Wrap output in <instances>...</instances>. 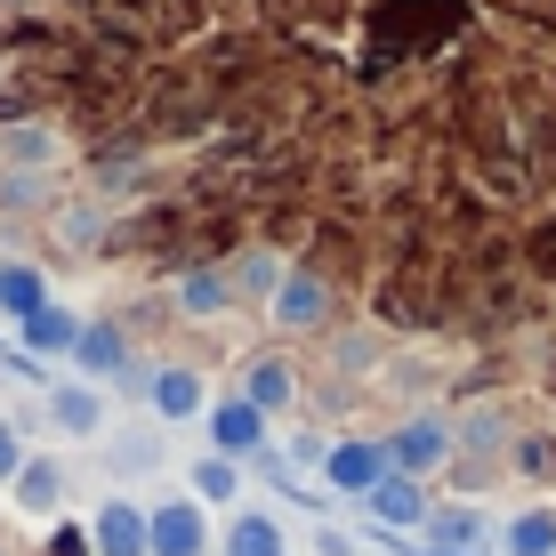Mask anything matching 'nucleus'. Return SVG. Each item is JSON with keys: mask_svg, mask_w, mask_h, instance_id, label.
Instances as JSON below:
<instances>
[{"mask_svg": "<svg viewBox=\"0 0 556 556\" xmlns=\"http://www.w3.org/2000/svg\"><path fill=\"white\" fill-rule=\"evenodd\" d=\"M146 556H202V508L169 501L146 516Z\"/></svg>", "mask_w": 556, "mask_h": 556, "instance_id": "1", "label": "nucleus"}, {"mask_svg": "<svg viewBox=\"0 0 556 556\" xmlns=\"http://www.w3.org/2000/svg\"><path fill=\"white\" fill-rule=\"evenodd\" d=\"M428 541L435 548H476V541H484V516H476V508H435L428 516Z\"/></svg>", "mask_w": 556, "mask_h": 556, "instance_id": "11", "label": "nucleus"}, {"mask_svg": "<svg viewBox=\"0 0 556 556\" xmlns=\"http://www.w3.org/2000/svg\"><path fill=\"white\" fill-rule=\"evenodd\" d=\"M291 404V371L282 363H251V412H282Z\"/></svg>", "mask_w": 556, "mask_h": 556, "instance_id": "18", "label": "nucleus"}, {"mask_svg": "<svg viewBox=\"0 0 556 556\" xmlns=\"http://www.w3.org/2000/svg\"><path fill=\"white\" fill-rule=\"evenodd\" d=\"M226 556H282L275 516H235V525H226Z\"/></svg>", "mask_w": 556, "mask_h": 556, "instance_id": "9", "label": "nucleus"}, {"mask_svg": "<svg viewBox=\"0 0 556 556\" xmlns=\"http://www.w3.org/2000/svg\"><path fill=\"white\" fill-rule=\"evenodd\" d=\"M444 452H452V435L435 428V419H412V428L395 435V459H404V468H435Z\"/></svg>", "mask_w": 556, "mask_h": 556, "instance_id": "8", "label": "nucleus"}, {"mask_svg": "<svg viewBox=\"0 0 556 556\" xmlns=\"http://www.w3.org/2000/svg\"><path fill=\"white\" fill-rule=\"evenodd\" d=\"M323 306H331V299H323V282H315V275H291V282L275 291V323L306 331V323H323Z\"/></svg>", "mask_w": 556, "mask_h": 556, "instance_id": "5", "label": "nucleus"}, {"mask_svg": "<svg viewBox=\"0 0 556 556\" xmlns=\"http://www.w3.org/2000/svg\"><path fill=\"white\" fill-rule=\"evenodd\" d=\"M371 516H388V525H419V484H412V476H379V484H371Z\"/></svg>", "mask_w": 556, "mask_h": 556, "instance_id": "10", "label": "nucleus"}, {"mask_svg": "<svg viewBox=\"0 0 556 556\" xmlns=\"http://www.w3.org/2000/svg\"><path fill=\"white\" fill-rule=\"evenodd\" d=\"M508 556H556V516L548 508L516 516V525H508Z\"/></svg>", "mask_w": 556, "mask_h": 556, "instance_id": "12", "label": "nucleus"}, {"mask_svg": "<svg viewBox=\"0 0 556 556\" xmlns=\"http://www.w3.org/2000/svg\"><path fill=\"white\" fill-rule=\"evenodd\" d=\"M49 419H56L65 435H98V428H105V404H98V388H56V395H49Z\"/></svg>", "mask_w": 556, "mask_h": 556, "instance_id": "4", "label": "nucleus"}, {"mask_svg": "<svg viewBox=\"0 0 556 556\" xmlns=\"http://www.w3.org/2000/svg\"><path fill=\"white\" fill-rule=\"evenodd\" d=\"M210 428H218V452H251V444H258V412H251V404H218Z\"/></svg>", "mask_w": 556, "mask_h": 556, "instance_id": "15", "label": "nucleus"}, {"mask_svg": "<svg viewBox=\"0 0 556 556\" xmlns=\"http://www.w3.org/2000/svg\"><path fill=\"white\" fill-rule=\"evenodd\" d=\"M226 299H235V282H226V275H186V282H178V306H186V315H218Z\"/></svg>", "mask_w": 556, "mask_h": 556, "instance_id": "16", "label": "nucleus"}, {"mask_svg": "<svg viewBox=\"0 0 556 556\" xmlns=\"http://www.w3.org/2000/svg\"><path fill=\"white\" fill-rule=\"evenodd\" d=\"M153 412L162 419H194L202 412V379L194 371H153Z\"/></svg>", "mask_w": 556, "mask_h": 556, "instance_id": "7", "label": "nucleus"}, {"mask_svg": "<svg viewBox=\"0 0 556 556\" xmlns=\"http://www.w3.org/2000/svg\"><path fill=\"white\" fill-rule=\"evenodd\" d=\"M9 484H16V508L25 516H49L56 501H65V468H56V459H25Z\"/></svg>", "mask_w": 556, "mask_h": 556, "instance_id": "3", "label": "nucleus"}, {"mask_svg": "<svg viewBox=\"0 0 556 556\" xmlns=\"http://www.w3.org/2000/svg\"><path fill=\"white\" fill-rule=\"evenodd\" d=\"M25 339L56 355V348H73V339H81V323H73L65 306H41V315H25Z\"/></svg>", "mask_w": 556, "mask_h": 556, "instance_id": "14", "label": "nucleus"}, {"mask_svg": "<svg viewBox=\"0 0 556 556\" xmlns=\"http://www.w3.org/2000/svg\"><path fill=\"white\" fill-rule=\"evenodd\" d=\"M0 306H9V315H41V275H33V266H0Z\"/></svg>", "mask_w": 556, "mask_h": 556, "instance_id": "13", "label": "nucleus"}, {"mask_svg": "<svg viewBox=\"0 0 556 556\" xmlns=\"http://www.w3.org/2000/svg\"><path fill=\"white\" fill-rule=\"evenodd\" d=\"M0 153L33 169V162H49V153H56V138H49V129H33V122H25V129H9V138H0Z\"/></svg>", "mask_w": 556, "mask_h": 556, "instance_id": "19", "label": "nucleus"}, {"mask_svg": "<svg viewBox=\"0 0 556 556\" xmlns=\"http://www.w3.org/2000/svg\"><path fill=\"white\" fill-rule=\"evenodd\" d=\"M25 468V444H16V419H0V484Z\"/></svg>", "mask_w": 556, "mask_h": 556, "instance_id": "23", "label": "nucleus"}, {"mask_svg": "<svg viewBox=\"0 0 556 556\" xmlns=\"http://www.w3.org/2000/svg\"><path fill=\"white\" fill-rule=\"evenodd\" d=\"M194 492L202 501H226V492H235V468H226V459H194Z\"/></svg>", "mask_w": 556, "mask_h": 556, "instance_id": "20", "label": "nucleus"}, {"mask_svg": "<svg viewBox=\"0 0 556 556\" xmlns=\"http://www.w3.org/2000/svg\"><path fill=\"white\" fill-rule=\"evenodd\" d=\"M379 476H388V452H371V444H339V452H331V484L371 492Z\"/></svg>", "mask_w": 556, "mask_h": 556, "instance_id": "6", "label": "nucleus"}, {"mask_svg": "<svg viewBox=\"0 0 556 556\" xmlns=\"http://www.w3.org/2000/svg\"><path fill=\"white\" fill-rule=\"evenodd\" d=\"M113 459H122V468H153V459H162V444H153V435H122V444H113Z\"/></svg>", "mask_w": 556, "mask_h": 556, "instance_id": "22", "label": "nucleus"}, {"mask_svg": "<svg viewBox=\"0 0 556 556\" xmlns=\"http://www.w3.org/2000/svg\"><path fill=\"white\" fill-rule=\"evenodd\" d=\"M226 282H235V291H275V258H242Z\"/></svg>", "mask_w": 556, "mask_h": 556, "instance_id": "21", "label": "nucleus"}, {"mask_svg": "<svg viewBox=\"0 0 556 556\" xmlns=\"http://www.w3.org/2000/svg\"><path fill=\"white\" fill-rule=\"evenodd\" d=\"M89 541H98V556H146V516L129 501H105L98 525H89Z\"/></svg>", "mask_w": 556, "mask_h": 556, "instance_id": "2", "label": "nucleus"}, {"mask_svg": "<svg viewBox=\"0 0 556 556\" xmlns=\"http://www.w3.org/2000/svg\"><path fill=\"white\" fill-rule=\"evenodd\" d=\"M73 355H81V371H122V331H105V323H98V331L73 339Z\"/></svg>", "mask_w": 556, "mask_h": 556, "instance_id": "17", "label": "nucleus"}, {"mask_svg": "<svg viewBox=\"0 0 556 556\" xmlns=\"http://www.w3.org/2000/svg\"><path fill=\"white\" fill-rule=\"evenodd\" d=\"M315 548H323V556H355V541H348V532H315Z\"/></svg>", "mask_w": 556, "mask_h": 556, "instance_id": "24", "label": "nucleus"}]
</instances>
